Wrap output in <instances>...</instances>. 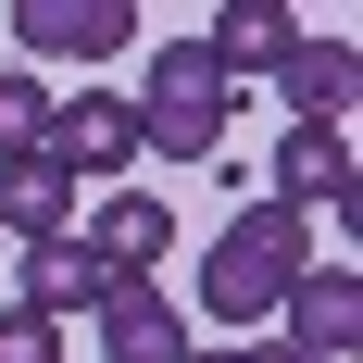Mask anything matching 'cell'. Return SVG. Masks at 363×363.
<instances>
[{
	"instance_id": "6da1fadb",
	"label": "cell",
	"mask_w": 363,
	"mask_h": 363,
	"mask_svg": "<svg viewBox=\"0 0 363 363\" xmlns=\"http://www.w3.org/2000/svg\"><path fill=\"white\" fill-rule=\"evenodd\" d=\"M301 276H313V213L251 201V213H225L213 251H201V313H213V326H263Z\"/></svg>"
},
{
	"instance_id": "7a4b0ae2",
	"label": "cell",
	"mask_w": 363,
	"mask_h": 363,
	"mask_svg": "<svg viewBox=\"0 0 363 363\" xmlns=\"http://www.w3.org/2000/svg\"><path fill=\"white\" fill-rule=\"evenodd\" d=\"M225 125H238V88L213 75V50H201V38L150 50V88H138V150L150 163H213Z\"/></svg>"
},
{
	"instance_id": "3957f363",
	"label": "cell",
	"mask_w": 363,
	"mask_h": 363,
	"mask_svg": "<svg viewBox=\"0 0 363 363\" xmlns=\"http://www.w3.org/2000/svg\"><path fill=\"white\" fill-rule=\"evenodd\" d=\"M38 163H63L75 188H125V163H150V150H138V101H125V88H75V101H50Z\"/></svg>"
},
{
	"instance_id": "277c9868",
	"label": "cell",
	"mask_w": 363,
	"mask_h": 363,
	"mask_svg": "<svg viewBox=\"0 0 363 363\" xmlns=\"http://www.w3.org/2000/svg\"><path fill=\"white\" fill-rule=\"evenodd\" d=\"M75 238H88V263H101L113 289H150V263L176 251V213H163L150 188H101V201L75 213Z\"/></svg>"
},
{
	"instance_id": "5b68a950",
	"label": "cell",
	"mask_w": 363,
	"mask_h": 363,
	"mask_svg": "<svg viewBox=\"0 0 363 363\" xmlns=\"http://www.w3.org/2000/svg\"><path fill=\"white\" fill-rule=\"evenodd\" d=\"M13 50H50V63L138 50V0H13Z\"/></svg>"
},
{
	"instance_id": "8992f818",
	"label": "cell",
	"mask_w": 363,
	"mask_h": 363,
	"mask_svg": "<svg viewBox=\"0 0 363 363\" xmlns=\"http://www.w3.org/2000/svg\"><path fill=\"white\" fill-rule=\"evenodd\" d=\"M101 263H88V238H38V251H13V313H38V326H75V313H101Z\"/></svg>"
},
{
	"instance_id": "52a82bcc",
	"label": "cell",
	"mask_w": 363,
	"mask_h": 363,
	"mask_svg": "<svg viewBox=\"0 0 363 363\" xmlns=\"http://www.w3.org/2000/svg\"><path fill=\"white\" fill-rule=\"evenodd\" d=\"M276 313H289V351H301V363L363 351V276H351V263H313V276H301Z\"/></svg>"
},
{
	"instance_id": "ba28073f",
	"label": "cell",
	"mask_w": 363,
	"mask_h": 363,
	"mask_svg": "<svg viewBox=\"0 0 363 363\" xmlns=\"http://www.w3.org/2000/svg\"><path fill=\"white\" fill-rule=\"evenodd\" d=\"M88 326H101V363H188L201 351V338H188V313L163 289H101V313H88Z\"/></svg>"
},
{
	"instance_id": "9c48e42d",
	"label": "cell",
	"mask_w": 363,
	"mask_h": 363,
	"mask_svg": "<svg viewBox=\"0 0 363 363\" xmlns=\"http://www.w3.org/2000/svg\"><path fill=\"white\" fill-rule=\"evenodd\" d=\"M351 38H289V63H276V101H289V125H351Z\"/></svg>"
},
{
	"instance_id": "30bf717a",
	"label": "cell",
	"mask_w": 363,
	"mask_h": 363,
	"mask_svg": "<svg viewBox=\"0 0 363 363\" xmlns=\"http://www.w3.org/2000/svg\"><path fill=\"white\" fill-rule=\"evenodd\" d=\"M289 38H301V13H276V0H225L213 26H201V50H213V75H225V88H251V75H276V63H289Z\"/></svg>"
},
{
	"instance_id": "8fae6325",
	"label": "cell",
	"mask_w": 363,
	"mask_h": 363,
	"mask_svg": "<svg viewBox=\"0 0 363 363\" xmlns=\"http://www.w3.org/2000/svg\"><path fill=\"white\" fill-rule=\"evenodd\" d=\"M313 201H351V125H289L276 138V213H313Z\"/></svg>"
},
{
	"instance_id": "7c38bea8",
	"label": "cell",
	"mask_w": 363,
	"mask_h": 363,
	"mask_svg": "<svg viewBox=\"0 0 363 363\" xmlns=\"http://www.w3.org/2000/svg\"><path fill=\"white\" fill-rule=\"evenodd\" d=\"M0 225H13V251L75 238V176L63 163H13V176H0Z\"/></svg>"
},
{
	"instance_id": "4fadbf2b",
	"label": "cell",
	"mask_w": 363,
	"mask_h": 363,
	"mask_svg": "<svg viewBox=\"0 0 363 363\" xmlns=\"http://www.w3.org/2000/svg\"><path fill=\"white\" fill-rule=\"evenodd\" d=\"M38 138H50V88H38L26 63H0V176L38 163Z\"/></svg>"
},
{
	"instance_id": "5bb4252c",
	"label": "cell",
	"mask_w": 363,
	"mask_h": 363,
	"mask_svg": "<svg viewBox=\"0 0 363 363\" xmlns=\"http://www.w3.org/2000/svg\"><path fill=\"white\" fill-rule=\"evenodd\" d=\"M0 363H63V326H38V313L0 301Z\"/></svg>"
},
{
	"instance_id": "9a60e30c",
	"label": "cell",
	"mask_w": 363,
	"mask_h": 363,
	"mask_svg": "<svg viewBox=\"0 0 363 363\" xmlns=\"http://www.w3.org/2000/svg\"><path fill=\"white\" fill-rule=\"evenodd\" d=\"M251 363H301V351H251Z\"/></svg>"
}]
</instances>
